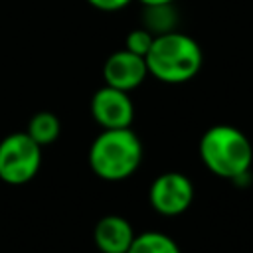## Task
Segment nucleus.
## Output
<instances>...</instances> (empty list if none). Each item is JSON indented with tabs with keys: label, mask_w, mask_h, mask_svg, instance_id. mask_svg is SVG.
<instances>
[{
	"label": "nucleus",
	"mask_w": 253,
	"mask_h": 253,
	"mask_svg": "<svg viewBox=\"0 0 253 253\" xmlns=\"http://www.w3.org/2000/svg\"><path fill=\"white\" fill-rule=\"evenodd\" d=\"M148 75L162 83L178 85L194 79L202 69L204 53L200 43L178 30L154 36V42L144 55Z\"/></svg>",
	"instance_id": "nucleus-1"
},
{
	"label": "nucleus",
	"mask_w": 253,
	"mask_h": 253,
	"mask_svg": "<svg viewBox=\"0 0 253 253\" xmlns=\"http://www.w3.org/2000/svg\"><path fill=\"white\" fill-rule=\"evenodd\" d=\"M142 162V144L136 132L126 128H103L89 146V166L107 182L130 178Z\"/></svg>",
	"instance_id": "nucleus-2"
},
{
	"label": "nucleus",
	"mask_w": 253,
	"mask_h": 253,
	"mask_svg": "<svg viewBox=\"0 0 253 253\" xmlns=\"http://www.w3.org/2000/svg\"><path fill=\"white\" fill-rule=\"evenodd\" d=\"M200 158L204 166L225 180L245 176L253 162V146L245 132L231 125H213L200 138Z\"/></svg>",
	"instance_id": "nucleus-3"
},
{
	"label": "nucleus",
	"mask_w": 253,
	"mask_h": 253,
	"mask_svg": "<svg viewBox=\"0 0 253 253\" xmlns=\"http://www.w3.org/2000/svg\"><path fill=\"white\" fill-rule=\"evenodd\" d=\"M42 166V146L28 132H12L0 140V180L12 186L36 178Z\"/></svg>",
	"instance_id": "nucleus-4"
},
{
	"label": "nucleus",
	"mask_w": 253,
	"mask_h": 253,
	"mask_svg": "<svg viewBox=\"0 0 253 253\" xmlns=\"http://www.w3.org/2000/svg\"><path fill=\"white\" fill-rule=\"evenodd\" d=\"M150 206L162 215L184 213L194 200L192 180L182 172H162L148 188Z\"/></svg>",
	"instance_id": "nucleus-5"
},
{
	"label": "nucleus",
	"mask_w": 253,
	"mask_h": 253,
	"mask_svg": "<svg viewBox=\"0 0 253 253\" xmlns=\"http://www.w3.org/2000/svg\"><path fill=\"white\" fill-rule=\"evenodd\" d=\"M91 115L101 128H126L134 121V105L126 91L105 85L91 97Z\"/></svg>",
	"instance_id": "nucleus-6"
},
{
	"label": "nucleus",
	"mask_w": 253,
	"mask_h": 253,
	"mask_svg": "<svg viewBox=\"0 0 253 253\" xmlns=\"http://www.w3.org/2000/svg\"><path fill=\"white\" fill-rule=\"evenodd\" d=\"M146 75H148V67H146L144 57L136 55L125 47L119 51H113L103 63L105 85H111V87L126 91V93H130L132 89L142 85Z\"/></svg>",
	"instance_id": "nucleus-7"
},
{
	"label": "nucleus",
	"mask_w": 253,
	"mask_h": 253,
	"mask_svg": "<svg viewBox=\"0 0 253 253\" xmlns=\"http://www.w3.org/2000/svg\"><path fill=\"white\" fill-rule=\"evenodd\" d=\"M132 225L123 215H105L97 221L93 239L101 253H126L134 239Z\"/></svg>",
	"instance_id": "nucleus-8"
},
{
	"label": "nucleus",
	"mask_w": 253,
	"mask_h": 253,
	"mask_svg": "<svg viewBox=\"0 0 253 253\" xmlns=\"http://www.w3.org/2000/svg\"><path fill=\"white\" fill-rule=\"evenodd\" d=\"M178 24V12L174 4H152L142 10V28H146L152 36L174 32Z\"/></svg>",
	"instance_id": "nucleus-9"
},
{
	"label": "nucleus",
	"mask_w": 253,
	"mask_h": 253,
	"mask_svg": "<svg viewBox=\"0 0 253 253\" xmlns=\"http://www.w3.org/2000/svg\"><path fill=\"white\" fill-rule=\"evenodd\" d=\"M126 253H182L178 243L162 231L136 233Z\"/></svg>",
	"instance_id": "nucleus-10"
},
{
	"label": "nucleus",
	"mask_w": 253,
	"mask_h": 253,
	"mask_svg": "<svg viewBox=\"0 0 253 253\" xmlns=\"http://www.w3.org/2000/svg\"><path fill=\"white\" fill-rule=\"evenodd\" d=\"M59 130H61L59 119L49 111H40L30 119L26 132L43 148V146H47V144L57 140Z\"/></svg>",
	"instance_id": "nucleus-11"
},
{
	"label": "nucleus",
	"mask_w": 253,
	"mask_h": 253,
	"mask_svg": "<svg viewBox=\"0 0 253 253\" xmlns=\"http://www.w3.org/2000/svg\"><path fill=\"white\" fill-rule=\"evenodd\" d=\"M154 42V36L146 30V28H136V30H130L126 34V40H125V49L136 53V55H146L150 45Z\"/></svg>",
	"instance_id": "nucleus-12"
},
{
	"label": "nucleus",
	"mask_w": 253,
	"mask_h": 253,
	"mask_svg": "<svg viewBox=\"0 0 253 253\" xmlns=\"http://www.w3.org/2000/svg\"><path fill=\"white\" fill-rule=\"evenodd\" d=\"M132 0H87V4H91L95 10L101 12H119L123 8H126Z\"/></svg>",
	"instance_id": "nucleus-13"
},
{
	"label": "nucleus",
	"mask_w": 253,
	"mask_h": 253,
	"mask_svg": "<svg viewBox=\"0 0 253 253\" xmlns=\"http://www.w3.org/2000/svg\"><path fill=\"white\" fill-rule=\"evenodd\" d=\"M142 6H152V4H174L176 0H138Z\"/></svg>",
	"instance_id": "nucleus-14"
}]
</instances>
